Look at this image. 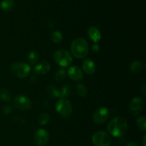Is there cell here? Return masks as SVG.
Instances as JSON below:
<instances>
[{"label":"cell","instance_id":"22","mask_svg":"<svg viewBox=\"0 0 146 146\" xmlns=\"http://www.w3.org/2000/svg\"><path fill=\"white\" fill-rule=\"evenodd\" d=\"M38 60V54L35 51H31L28 55V61L31 64H35Z\"/></svg>","mask_w":146,"mask_h":146},{"label":"cell","instance_id":"11","mask_svg":"<svg viewBox=\"0 0 146 146\" xmlns=\"http://www.w3.org/2000/svg\"><path fill=\"white\" fill-rule=\"evenodd\" d=\"M68 76L71 79L74 81H81L84 78L83 71L80 68L76 66L70 67L68 70Z\"/></svg>","mask_w":146,"mask_h":146},{"label":"cell","instance_id":"25","mask_svg":"<svg viewBox=\"0 0 146 146\" xmlns=\"http://www.w3.org/2000/svg\"><path fill=\"white\" fill-rule=\"evenodd\" d=\"M66 71L64 68H61V69H59L56 73L55 76H54V78L57 81H61L65 78L66 76Z\"/></svg>","mask_w":146,"mask_h":146},{"label":"cell","instance_id":"6","mask_svg":"<svg viewBox=\"0 0 146 146\" xmlns=\"http://www.w3.org/2000/svg\"><path fill=\"white\" fill-rule=\"evenodd\" d=\"M92 141L95 146H110L111 139L105 131H97L93 135Z\"/></svg>","mask_w":146,"mask_h":146},{"label":"cell","instance_id":"26","mask_svg":"<svg viewBox=\"0 0 146 146\" xmlns=\"http://www.w3.org/2000/svg\"><path fill=\"white\" fill-rule=\"evenodd\" d=\"M12 110L13 108L11 106L6 105L2 108V112L3 113L6 114V115H8V114H10L12 112Z\"/></svg>","mask_w":146,"mask_h":146},{"label":"cell","instance_id":"2","mask_svg":"<svg viewBox=\"0 0 146 146\" xmlns=\"http://www.w3.org/2000/svg\"><path fill=\"white\" fill-rule=\"evenodd\" d=\"M71 51L76 58H85L88 53V43L83 38H75L71 44Z\"/></svg>","mask_w":146,"mask_h":146},{"label":"cell","instance_id":"9","mask_svg":"<svg viewBox=\"0 0 146 146\" xmlns=\"http://www.w3.org/2000/svg\"><path fill=\"white\" fill-rule=\"evenodd\" d=\"M110 112L106 107H101L97 109L93 115V121L97 124H101L106 122L109 118Z\"/></svg>","mask_w":146,"mask_h":146},{"label":"cell","instance_id":"23","mask_svg":"<svg viewBox=\"0 0 146 146\" xmlns=\"http://www.w3.org/2000/svg\"><path fill=\"white\" fill-rule=\"evenodd\" d=\"M50 120V116L46 113H41L38 117V123L41 125H46Z\"/></svg>","mask_w":146,"mask_h":146},{"label":"cell","instance_id":"29","mask_svg":"<svg viewBox=\"0 0 146 146\" xmlns=\"http://www.w3.org/2000/svg\"><path fill=\"white\" fill-rule=\"evenodd\" d=\"M126 146H139V145H138L137 143H135L131 142V143H128L126 145Z\"/></svg>","mask_w":146,"mask_h":146},{"label":"cell","instance_id":"12","mask_svg":"<svg viewBox=\"0 0 146 146\" xmlns=\"http://www.w3.org/2000/svg\"><path fill=\"white\" fill-rule=\"evenodd\" d=\"M50 68H51V65L47 61H42L34 67V71L35 74L38 75H43L46 74Z\"/></svg>","mask_w":146,"mask_h":146},{"label":"cell","instance_id":"1","mask_svg":"<svg viewBox=\"0 0 146 146\" xmlns=\"http://www.w3.org/2000/svg\"><path fill=\"white\" fill-rule=\"evenodd\" d=\"M128 129V123L126 120L121 116L113 118L108 125V131L112 136L119 138L123 135Z\"/></svg>","mask_w":146,"mask_h":146},{"label":"cell","instance_id":"8","mask_svg":"<svg viewBox=\"0 0 146 146\" xmlns=\"http://www.w3.org/2000/svg\"><path fill=\"white\" fill-rule=\"evenodd\" d=\"M145 103H144L143 99L141 97H135L133 98L129 103L128 106V110L131 115H138V114L141 113L143 110Z\"/></svg>","mask_w":146,"mask_h":146},{"label":"cell","instance_id":"7","mask_svg":"<svg viewBox=\"0 0 146 146\" xmlns=\"http://www.w3.org/2000/svg\"><path fill=\"white\" fill-rule=\"evenodd\" d=\"M13 104L19 110L28 111L31 108V101L27 96L18 95L14 98Z\"/></svg>","mask_w":146,"mask_h":146},{"label":"cell","instance_id":"3","mask_svg":"<svg viewBox=\"0 0 146 146\" xmlns=\"http://www.w3.org/2000/svg\"><path fill=\"white\" fill-rule=\"evenodd\" d=\"M11 74L18 78H26L31 71V67L24 63H14L9 68Z\"/></svg>","mask_w":146,"mask_h":146},{"label":"cell","instance_id":"17","mask_svg":"<svg viewBox=\"0 0 146 146\" xmlns=\"http://www.w3.org/2000/svg\"><path fill=\"white\" fill-rule=\"evenodd\" d=\"M46 91L47 94L53 98H59L60 91H58L54 86L48 85L46 88Z\"/></svg>","mask_w":146,"mask_h":146},{"label":"cell","instance_id":"14","mask_svg":"<svg viewBox=\"0 0 146 146\" xmlns=\"http://www.w3.org/2000/svg\"><path fill=\"white\" fill-rule=\"evenodd\" d=\"M88 36L94 42H98L101 38V34L99 30L95 27H91L88 29Z\"/></svg>","mask_w":146,"mask_h":146},{"label":"cell","instance_id":"5","mask_svg":"<svg viewBox=\"0 0 146 146\" xmlns=\"http://www.w3.org/2000/svg\"><path fill=\"white\" fill-rule=\"evenodd\" d=\"M54 60L57 64L63 67L69 66L72 63L73 58L69 52L64 49L57 50L54 53Z\"/></svg>","mask_w":146,"mask_h":146},{"label":"cell","instance_id":"16","mask_svg":"<svg viewBox=\"0 0 146 146\" xmlns=\"http://www.w3.org/2000/svg\"><path fill=\"white\" fill-rule=\"evenodd\" d=\"M14 6V0H2L0 3V7L4 11H9L13 9Z\"/></svg>","mask_w":146,"mask_h":146},{"label":"cell","instance_id":"27","mask_svg":"<svg viewBox=\"0 0 146 146\" xmlns=\"http://www.w3.org/2000/svg\"><path fill=\"white\" fill-rule=\"evenodd\" d=\"M99 49H100V46H98V44H95L93 45L92 50L94 51V52H98V51H99Z\"/></svg>","mask_w":146,"mask_h":146},{"label":"cell","instance_id":"15","mask_svg":"<svg viewBox=\"0 0 146 146\" xmlns=\"http://www.w3.org/2000/svg\"><path fill=\"white\" fill-rule=\"evenodd\" d=\"M143 68V64L140 61H133L129 66V71L131 74H137L141 71Z\"/></svg>","mask_w":146,"mask_h":146},{"label":"cell","instance_id":"28","mask_svg":"<svg viewBox=\"0 0 146 146\" xmlns=\"http://www.w3.org/2000/svg\"><path fill=\"white\" fill-rule=\"evenodd\" d=\"M141 92H142L143 95L145 96V94H146V87H145V83L144 82L143 84L142 87L141 88Z\"/></svg>","mask_w":146,"mask_h":146},{"label":"cell","instance_id":"13","mask_svg":"<svg viewBox=\"0 0 146 146\" xmlns=\"http://www.w3.org/2000/svg\"><path fill=\"white\" fill-rule=\"evenodd\" d=\"M83 69L85 71L86 74H94L96 71V65L94 61L91 59H86L83 62L82 64Z\"/></svg>","mask_w":146,"mask_h":146},{"label":"cell","instance_id":"20","mask_svg":"<svg viewBox=\"0 0 146 146\" xmlns=\"http://www.w3.org/2000/svg\"><path fill=\"white\" fill-rule=\"evenodd\" d=\"M76 91L77 94L81 97H85L87 95V88L84 84H78L76 85Z\"/></svg>","mask_w":146,"mask_h":146},{"label":"cell","instance_id":"4","mask_svg":"<svg viewBox=\"0 0 146 146\" xmlns=\"http://www.w3.org/2000/svg\"><path fill=\"white\" fill-rule=\"evenodd\" d=\"M56 110L60 116L67 118L72 112V105L67 98H60L56 103Z\"/></svg>","mask_w":146,"mask_h":146},{"label":"cell","instance_id":"19","mask_svg":"<svg viewBox=\"0 0 146 146\" xmlns=\"http://www.w3.org/2000/svg\"><path fill=\"white\" fill-rule=\"evenodd\" d=\"M0 99L5 102L10 101L11 99V93L5 88H0Z\"/></svg>","mask_w":146,"mask_h":146},{"label":"cell","instance_id":"21","mask_svg":"<svg viewBox=\"0 0 146 146\" xmlns=\"http://www.w3.org/2000/svg\"><path fill=\"white\" fill-rule=\"evenodd\" d=\"M51 39L54 43H59L62 41L63 36L62 34L59 31H54L50 35Z\"/></svg>","mask_w":146,"mask_h":146},{"label":"cell","instance_id":"30","mask_svg":"<svg viewBox=\"0 0 146 146\" xmlns=\"http://www.w3.org/2000/svg\"><path fill=\"white\" fill-rule=\"evenodd\" d=\"M145 138H146V135H144V137H143V146H146Z\"/></svg>","mask_w":146,"mask_h":146},{"label":"cell","instance_id":"18","mask_svg":"<svg viewBox=\"0 0 146 146\" xmlns=\"http://www.w3.org/2000/svg\"><path fill=\"white\" fill-rule=\"evenodd\" d=\"M71 92V87L68 84H66L65 86L62 87L61 91H60V98H67L70 95Z\"/></svg>","mask_w":146,"mask_h":146},{"label":"cell","instance_id":"24","mask_svg":"<svg viewBox=\"0 0 146 146\" xmlns=\"http://www.w3.org/2000/svg\"><path fill=\"white\" fill-rule=\"evenodd\" d=\"M137 126L138 127L140 130L143 131H145L146 130V122H145V117L141 116L136 120Z\"/></svg>","mask_w":146,"mask_h":146},{"label":"cell","instance_id":"10","mask_svg":"<svg viewBox=\"0 0 146 146\" xmlns=\"http://www.w3.org/2000/svg\"><path fill=\"white\" fill-rule=\"evenodd\" d=\"M49 139V133L45 129H38L34 134V140L35 143L38 146H44L46 145Z\"/></svg>","mask_w":146,"mask_h":146}]
</instances>
